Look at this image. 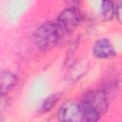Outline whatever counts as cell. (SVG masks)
Returning a JSON list of instances; mask_svg holds the SVG:
<instances>
[{
    "mask_svg": "<svg viewBox=\"0 0 122 122\" xmlns=\"http://www.w3.org/2000/svg\"><path fill=\"white\" fill-rule=\"evenodd\" d=\"M108 95L104 91H92L85 94L83 102L95 111L98 114H104L109 107Z\"/></svg>",
    "mask_w": 122,
    "mask_h": 122,
    "instance_id": "3",
    "label": "cell"
},
{
    "mask_svg": "<svg viewBox=\"0 0 122 122\" xmlns=\"http://www.w3.org/2000/svg\"><path fill=\"white\" fill-rule=\"evenodd\" d=\"M80 108H81V112H82V115H83L84 121H88V122L97 121L101 117L100 114H98L95 111H93L92 108H90L83 101L80 102Z\"/></svg>",
    "mask_w": 122,
    "mask_h": 122,
    "instance_id": "8",
    "label": "cell"
},
{
    "mask_svg": "<svg viewBox=\"0 0 122 122\" xmlns=\"http://www.w3.org/2000/svg\"><path fill=\"white\" fill-rule=\"evenodd\" d=\"M64 1L69 7H77L78 3L80 2V0H64Z\"/></svg>",
    "mask_w": 122,
    "mask_h": 122,
    "instance_id": "11",
    "label": "cell"
},
{
    "mask_svg": "<svg viewBox=\"0 0 122 122\" xmlns=\"http://www.w3.org/2000/svg\"><path fill=\"white\" fill-rule=\"evenodd\" d=\"M8 107V101L6 99L5 94H0V116L3 115V112L6 111Z\"/></svg>",
    "mask_w": 122,
    "mask_h": 122,
    "instance_id": "10",
    "label": "cell"
},
{
    "mask_svg": "<svg viewBox=\"0 0 122 122\" xmlns=\"http://www.w3.org/2000/svg\"><path fill=\"white\" fill-rule=\"evenodd\" d=\"M58 119L61 121H71L79 122L84 121L80 103L68 102L64 104L58 111Z\"/></svg>",
    "mask_w": 122,
    "mask_h": 122,
    "instance_id": "4",
    "label": "cell"
},
{
    "mask_svg": "<svg viewBox=\"0 0 122 122\" xmlns=\"http://www.w3.org/2000/svg\"><path fill=\"white\" fill-rule=\"evenodd\" d=\"M92 54L97 59H109L115 56L116 51L110 40L107 38H101L93 44Z\"/></svg>",
    "mask_w": 122,
    "mask_h": 122,
    "instance_id": "5",
    "label": "cell"
},
{
    "mask_svg": "<svg viewBox=\"0 0 122 122\" xmlns=\"http://www.w3.org/2000/svg\"><path fill=\"white\" fill-rule=\"evenodd\" d=\"M118 1H120V0H118Z\"/></svg>",
    "mask_w": 122,
    "mask_h": 122,
    "instance_id": "12",
    "label": "cell"
},
{
    "mask_svg": "<svg viewBox=\"0 0 122 122\" xmlns=\"http://www.w3.org/2000/svg\"><path fill=\"white\" fill-rule=\"evenodd\" d=\"M100 10L103 19L105 21H111L115 17L116 5L112 0H102Z\"/></svg>",
    "mask_w": 122,
    "mask_h": 122,
    "instance_id": "7",
    "label": "cell"
},
{
    "mask_svg": "<svg viewBox=\"0 0 122 122\" xmlns=\"http://www.w3.org/2000/svg\"><path fill=\"white\" fill-rule=\"evenodd\" d=\"M17 83L16 75L8 71H0V94H7Z\"/></svg>",
    "mask_w": 122,
    "mask_h": 122,
    "instance_id": "6",
    "label": "cell"
},
{
    "mask_svg": "<svg viewBox=\"0 0 122 122\" xmlns=\"http://www.w3.org/2000/svg\"><path fill=\"white\" fill-rule=\"evenodd\" d=\"M82 14L77 7H68L60 12L54 22L61 37L71 33L81 23Z\"/></svg>",
    "mask_w": 122,
    "mask_h": 122,
    "instance_id": "2",
    "label": "cell"
},
{
    "mask_svg": "<svg viewBox=\"0 0 122 122\" xmlns=\"http://www.w3.org/2000/svg\"><path fill=\"white\" fill-rule=\"evenodd\" d=\"M58 99H59V95L58 94H51V95L48 96L47 98H45V100L42 102V104H41V106H40V108L38 110V112L41 113V114H43L45 112H48L56 104Z\"/></svg>",
    "mask_w": 122,
    "mask_h": 122,
    "instance_id": "9",
    "label": "cell"
},
{
    "mask_svg": "<svg viewBox=\"0 0 122 122\" xmlns=\"http://www.w3.org/2000/svg\"><path fill=\"white\" fill-rule=\"evenodd\" d=\"M61 35L54 22L42 24L34 32L35 46L43 51L51 50L60 40Z\"/></svg>",
    "mask_w": 122,
    "mask_h": 122,
    "instance_id": "1",
    "label": "cell"
}]
</instances>
